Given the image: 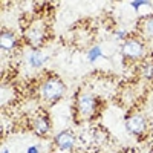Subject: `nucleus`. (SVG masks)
<instances>
[{"instance_id": "nucleus-1", "label": "nucleus", "mask_w": 153, "mask_h": 153, "mask_svg": "<svg viewBox=\"0 0 153 153\" xmlns=\"http://www.w3.org/2000/svg\"><path fill=\"white\" fill-rule=\"evenodd\" d=\"M65 92H66V86L60 78H57V76L48 78L40 87V95L43 97V100L51 101V103L58 101L63 95H65Z\"/></svg>"}, {"instance_id": "nucleus-2", "label": "nucleus", "mask_w": 153, "mask_h": 153, "mask_svg": "<svg viewBox=\"0 0 153 153\" xmlns=\"http://www.w3.org/2000/svg\"><path fill=\"white\" fill-rule=\"evenodd\" d=\"M76 109H78V113L81 115L83 118H92L94 115L97 113L98 109V101L94 95H81L76 101Z\"/></svg>"}, {"instance_id": "nucleus-3", "label": "nucleus", "mask_w": 153, "mask_h": 153, "mask_svg": "<svg viewBox=\"0 0 153 153\" xmlns=\"http://www.w3.org/2000/svg\"><path fill=\"white\" fill-rule=\"evenodd\" d=\"M121 52L124 57L130 58V60H139L143 58L146 54V48L141 42L135 40V38H130V40H126L123 48H121Z\"/></svg>"}, {"instance_id": "nucleus-4", "label": "nucleus", "mask_w": 153, "mask_h": 153, "mask_svg": "<svg viewBox=\"0 0 153 153\" xmlns=\"http://www.w3.org/2000/svg\"><path fill=\"white\" fill-rule=\"evenodd\" d=\"M126 129L129 133L135 135V136H139L143 135L147 129V121L143 115H132L126 120Z\"/></svg>"}, {"instance_id": "nucleus-5", "label": "nucleus", "mask_w": 153, "mask_h": 153, "mask_svg": "<svg viewBox=\"0 0 153 153\" xmlns=\"http://www.w3.org/2000/svg\"><path fill=\"white\" fill-rule=\"evenodd\" d=\"M32 130L38 136H46L51 130V120L46 113H38L32 120Z\"/></svg>"}, {"instance_id": "nucleus-6", "label": "nucleus", "mask_w": 153, "mask_h": 153, "mask_svg": "<svg viewBox=\"0 0 153 153\" xmlns=\"http://www.w3.org/2000/svg\"><path fill=\"white\" fill-rule=\"evenodd\" d=\"M75 141L76 139H75L74 133L69 130H63L55 136V144L61 152H71L75 147Z\"/></svg>"}, {"instance_id": "nucleus-7", "label": "nucleus", "mask_w": 153, "mask_h": 153, "mask_svg": "<svg viewBox=\"0 0 153 153\" xmlns=\"http://www.w3.org/2000/svg\"><path fill=\"white\" fill-rule=\"evenodd\" d=\"M26 40H28V43H29L34 49H37L38 46L43 43V40H45V29L40 28V26L29 28V29L26 31Z\"/></svg>"}, {"instance_id": "nucleus-8", "label": "nucleus", "mask_w": 153, "mask_h": 153, "mask_svg": "<svg viewBox=\"0 0 153 153\" xmlns=\"http://www.w3.org/2000/svg\"><path fill=\"white\" fill-rule=\"evenodd\" d=\"M26 60H28V63H29L31 68H42L45 63H46L48 57L42 52V51L31 49L29 52H28V55H26Z\"/></svg>"}, {"instance_id": "nucleus-9", "label": "nucleus", "mask_w": 153, "mask_h": 153, "mask_svg": "<svg viewBox=\"0 0 153 153\" xmlns=\"http://www.w3.org/2000/svg\"><path fill=\"white\" fill-rule=\"evenodd\" d=\"M16 45H17L16 35L11 31H2V34H0V46H2V49L9 52V51L16 48Z\"/></svg>"}, {"instance_id": "nucleus-10", "label": "nucleus", "mask_w": 153, "mask_h": 153, "mask_svg": "<svg viewBox=\"0 0 153 153\" xmlns=\"http://www.w3.org/2000/svg\"><path fill=\"white\" fill-rule=\"evenodd\" d=\"M143 29H144L146 35H149L150 38H153V17H149V19L144 22Z\"/></svg>"}, {"instance_id": "nucleus-11", "label": "nucleus", "mask_w": 153, "mask_h": 153, "mask_svg": "<svg viewBox=\"0 0 153 153\" xmlns=\"http://www.w3.org/2000/svg\"><path fill=\"white\" fill-rule=\"evenodd\" d=\"M100 55H101V49H100L98 46H95V48H92L91 51H89V55H87V58H89V61H95Z\"/></svg>"}, {"instance_id": "nucleus-12", "label": "nucleus", "mask_w": 153, "mask_h": 153, "mask_svg": "<svg viewBox=\"0 0 153 153\" xmlns=\"http://www.w3.org/2000/svg\"><path fill=\"white\" fill-rule=\"evenodd\" d=\"M144 76L147 80H153V63H150V65L144 68Z\"/></svg>"}, {"instance_id": "nucleus-13", "label": "nucleus", "mask_w": 153, "mask_h": 153, "mask_svg": "<svg viewBox=\"0 0 153 153\" xmlns=\"http://www.w3.org/2000/svg\"><path fill=\"white\" fill-rule=\"evenodd\" d=\"M28 153H40V152H38V147L31 146V147H28Z\"/></svg>"}, {"instance_id": "nucleus-14", "label": "nucleus", "mask_w": 153, "mask_h": 153, "mask_svg": "<svg viewBox=\"0 0 153 153\" xmlns=\"http://www.w3.org/2000/svg\"><path fill=\"white\" fill-rule=\"evenodd\" d=\"M2 153H9V150H8L6 147H3V149H2Z\"/></svg>"}]
</instances>
